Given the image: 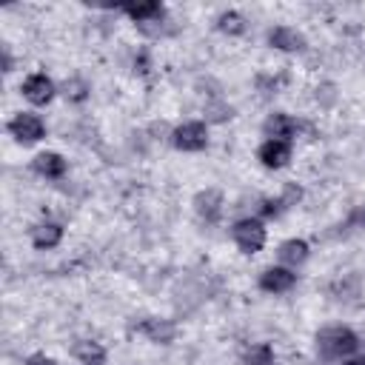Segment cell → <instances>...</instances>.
Here are the masks:
<instances>
[{
    "mask_svg": "<svg viewBox=\"0 0 365 365\" xmlns=\"http://www.w3.org/2000/svg\"><path fill=\"white\" fill-rule=\"evenodd\" d=\"M359 345H362L359 334L345 322H328V325L317 328V334H314V351L325 362H345V359L356 356Z\"/></svg>",
    "mask_w": 365,
    "mask_h": 365,
    "instance_id": "6da1fadb",
    "label": "cell"
},
{
    "mask_svg": "<svg viewBox=\"0 0 365 365\" xmlns=\"http://www.w3.org/2000/svg\"><path fill=\"white\" fill-rule=\"evenodd\" d=\"M228 237H231V245L242 257H257L268 245V222L259 220L257 214H242L231 222Z\"/></svg>",
    "mask_w": 365,
    "mask_h": 365,
    "instance_id": "7a4b0ae2",
    "label": "cell"
},
{
    "mask_svg": "<svg viewBox=\"0 0 365 365\" xmlns=\"http://www.w3.org/2000/svg\"><path fill=\"white\" fill-rule=\"evenodd\" d=\"M6 134H9L17 145H23V148H34V145H40V143L48 137V125H46V120H43L40 111H34V108H20V111H14V114L9 117Z\"/></svg>",
    "mask_w": 365,
    "mask_h": 365,
    "instance_id": "3957f363",
    "label": "cell"
},
{
    "mask_svg": "<svg viewBox=\"0 0 365 365\" xmlns=\"http://www.w3.org/2000/svg\"><path fill=\"white\" fill-rule=\"evenodd\" d=\"M168 143H171V148L180 151V154H200V151H205L208 143H211V125H208L202 117L180 120L177 125H171Z\"/></svg>",
    "mask_w": 365,
    "mask_h": 365,
    "instance_id": "277c9868",
    "label": "cell"
},
{
    "mask_svg": "<svg viewBox=\"0 0 365 365\" xmlns=\"http://www.w3.org/2000/svg\"><path fill=\"white\" fill-rule=\"evenodd\" d=\"M17 91H20L23 103H26L29 108L40 111V108L51 106V103L60 97V83H57L51 74H46V71H29V74L20 80Z\"/></svg>",
    "mask_w": 365,
    "mask_h": 365,
    "instance_id": "5b68a950",
    "label": "cell"
},
{
    "mask_svg": "<svg viewBox=\"0 0 365 365\" xmlns=\"http://www.w3.org/2000/svg\"><path fill=\"white\" fill-rule=\"evenodd\" d=\"M225 205H228L225 191L217 188V185H205V188L194 191V197H191V211H194L197 220L205 222V225H217V222H222V217H225Z\"/></svg>",
    "mask_w": 365,
    "mask_h": 365,
    "instance_id": "8992f818",
    "label": "cell"
},
{
    "mask_svg": "<svg viewBox=\"0 0 365 365\" xmlns=\"http://www.w3.org/2000/svg\"><path fill=\"white\" fill-rule=\"evenodd\" d=\"M297 282H299V274L279 262H271L257 274V288L268 297H285L297 288Z\"/></svg>",
    "mask_w": 365,
    "mask_h": 365,
    "instance_id": "52a82bcc",
    "label": "cell"
},
{
    "mask_svg": "<svg viewBox=\"0 0 365 365\" xmlns=\"http://www.w3.org/2000/svg\"><path fill=\"white\" fill-rule=\"evenodd\" d=\"M265 46L279 54H302L308 48V37L302 29H297L291 23H274L265 31Z\"/></svg>",
    "mask_w": 365,
    "mask_h": 365,
    "instance_id": "ba28073f",
    "label": "cell"
},
{
    "mask_svg": "<svg viewBox=\"0 0 365 365\" xmlns=\"http://www.w3.org/2000/svg\"><path fill=\"white\" fill-rule=\"evenodd\" d=\"M29 171L40 180H48V182H57L68 174V160L66 154H60L57 148H40L31 154L29 160Z\"/></svg>",
    "mask_w": 365,
    "mask_h": 365,
    "instance_id": "9c48e42d",
    "label": "cell"
},
{
    "mask_svg": "<svg viewBox=\"0 0 365 365\" xmlns=\"http://www.w3.org/2000/svg\"><path fill=\"white\" fill-rule=\"evenodd\" d=\"M123 14L145 34L157 37L163 31V23H165V6L163 3H131V6H123Z\"/></svg>",
    "mask_w": 365,
    "mask_h": 365,
    "instance_id": "30bf717a",
    "label": "cell"
},
{
    "mask_svg": "<svg viewBox=\"0 0 365 365\" xmlns=\"http://www.w3.org/2000/svg\"><path fill=\"white\" fill-rule=\"evenodd\" d=\"M262 140H282V143H297L302 134V120L288 114V111H271L262 120Z\"/></svg>",
    "mask_w": 365,
    "mask_h": 365,
    "instance_id": "8fae6325",
    "label": "cell"
},
{
    "mask_svg": "<svg viewBox=\"0 0 365 365\" xmlns=\"http://www.w3.org/2000/svg\"><path fill=\"white\" fill-rule=\"evenodd\" d=\"M63 240H66V228H63L60 220L43 217V220H37V222L29 228V245H31L34 251H40V254L60 248Z\"/></svg>",
    "mask_w": 365,
    "mask_h": 365,
    "instance_id": "7c38bea8",
    "label": "cell"
},
{
    "mask_svg": "<svg viewBox=\"0 0 365 365\" xmlns=\"http://www.w3.org/2000/svg\"><path fill=\"white\" fill-rule=\"evenodd\" d=\"M257 163L265 171H285L294 163V143L282 140H262L257 145Z\"/></svg>",
    "mask_w": 365,
    "mask_h": 365,
    "instance_id": "4fadbf2b",
    "label": "cell"
},
{
    "mask_svg": "<svg viewBox=\"0 0 365 365\" xmlns=\"http://www.w3.org/2000/svg\"><path fill=\"white\" fill-rule=\"evenodd\" d=\"M134 328H137V334H140L143 339H148L151 345H171V342L177 339V334H180L177 322L168 319V317H143Z\"/></svg>",
    "mask_w": 365,
    "mask_h": 365,
    "instance_id": "5bb4252c",
    "label": "cell"
},
{
    "mask_svg": "<svg viewBox=\"0 0 365 365\" xmlns=\"http://www.w3.org/2000/svg\"><path fill=\"white\" fill-rule=\"evenodd\" d=\"M274 257H277L279 265H288V268L299 271V268L311 259V242H308L305 237H285V240L277 245Z\"/></svg>",
    "mask_w": 365,
    "mask_h": 365,
    "instance_id": "9a60e30c",
    "label": "cell"
},
{
    "mask_svg": "<svg viewBox=\"0 0 365 365\" xmlns=\"http://www.w3.org/2000/svg\"><path fill=\"white\" fill-rule=\"evenodd\" d=\"M214 29L228 37V40H237L248 31V17L240 11V9H222L217 17H214Z\"/></svg>",
    "mask_w": 365,
    "mask_h": 365,
    "instance_id": "2e32d148",
    "label": "cell"
},
{
    "mask_svg": "<svg viewBox=\"0 0 365 365\" xmlns=\"http://www.w3.org/2000/svg\"><path fill=\"white\" fill-rule=\"evenodd\" d=\"M60 97L68 106H83L91 100V83L83 74H68L66 80H60Z\"/></svg>",
    "mask_w": 365,
    "mask_h": 365,
    "instance_id": "e0dca14e",
    "label": "cell"
},
{
    "mask_svg": "<svg viewBox=\"0 0 365 365\" xmlns=\"http://www.w3.org/2000/svg\"><path fill=\"white\" fill-rule=\"evenodd\" d=\"M71 356H74L80 365H94V362H106V359H108V351H106V345H103L100 339L86 336V339H77V342L71 345Z\"/></svg>",
    "mask_w": 365,
    "mask_h": 365,
    "instance_id": "ac0fdd59",
    "label": "cell"
},
{
    "mask_svg": "<svg viewBox=\"0 0 365 365\" xmlns=\"http://www.w3.org/2000/svg\"><path fill=\"white\" fill-rule=\"evenodd\" d=\"M237 117V108L225 100V97H208L205 100V108H202V120L208 125H222V123H231Z\"/></svg>",
    "mask_w": 365,
    "mask_h": 365,
    "instance_id": "d6986e66",
    "label": "cell"
},
{
    "mask_svg": "<svg viewBox=\"0 0 365 365\" xmlns=\"http://www.w3.org/2000/svg\"><path fill=\"white\" fill-rule=\"evenodd\" d=\"M242 365H274L277 362V351L271 342L257 339V342H245V348L240 351Z\"/></svg>",
    "mask_w": 365,
    "mask_h": 365,
    "instance_id": "ffe728a7",
    "label": "cell"
},
{
    "mask_svg": "<svg viewBox=\"0 0 365 365\" xmlns=\"http://www.w3.org/2000/svg\"><path fill=\"white\" fill-rule=\"evenodd\" d=\"M254 214H257L259 220L271 222V220H277V217L285 214V205L279 202L277 194H268V197H259V200H257V211H254Z\"/></svg>",
    "mask_w": 365,
    "mask_h": 365,
    "instance_id": "44dd1931",
    "label": "cell"
},
{
    "mask_svg": "<svg viewBox=\"0 0 365 365\" xmlns=\"http://www.w3.org/2000/svg\"><path fill=\"white\" fill-rule=\"evenodd\" d=\"M302 194H305V191H302V185H297V182H285V185L277 191V197H279V202L285 205V211L294 208V205L302 200Z\"/></svg>",
    "mask_w": 365,
    "mask_h": 365,
    "instance_id": "7402d4cb",
    "label": "cell"
},
{
    "mask_svg": "<svg viewBox=\"0 0 365 365\" xmlns=\"http://www.w3.org/2000/svg\"><path fill=\"white\" fill-rule=\"evenodd\" d=\"M23 365H60V362L51 354H46V351H34V354H29L23 359Z\"/></svg>",
    "mask_w": 365,
    "mask_h": 365,
    "instance_id": "603a6c76",
    "label": "cell"
},
{
    "mask_svg": "<svg viewBox=\"0 0 365 365\" xmlns=\"http://www.w3.org/2000/svg\"><path fill=\"white\" fill-rule=\"evenodd\" d=\"M3 63H0V68H3V74H11L14 71V57H11V51H9V46H3Z\"/></svg>",
    "mask_w": 365,
    "mask_h": 365,
    "instance_id": "cb8c5ba5",
    "label": "cell"
},
{
    "mask_svg": "<svg viewBox=\"0 0 365 365\" xmlns=\"http://www.w3.org/2000/svg\"><path fill=\"white\" fill-rule=\"evenodd\" d=\"M94 365H106V362H94Z\"/></svg>",
    "mask_w": 365,
    "mask_h": 365,
    "instance_id": "d4e9b609",
    "label": "cell"
}]
</instances>
